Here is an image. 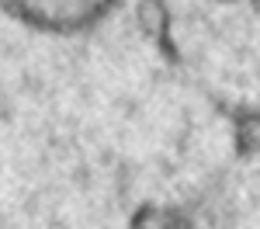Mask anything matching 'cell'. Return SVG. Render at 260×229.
<instances>
[{"mask_svg": "<svg viewBox=\"0 0 260 229\" xmlns=\"http://www.w3.org/2000/svg\"><path fill=\"white\" fill-rule=\"evenodd\" d=\"M0 4L39 31L70 35V31H83L98 24L101 18H108L118 0H0Z\"/></svg>", "mask_w": 260, "mask_h": 229, "instance_id": "cell-1", "label": "cell"}]
</instances>
